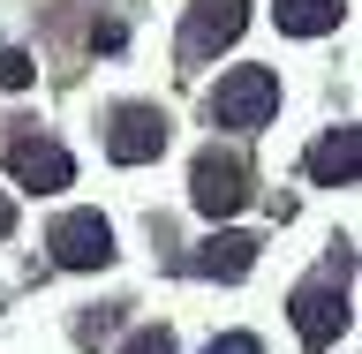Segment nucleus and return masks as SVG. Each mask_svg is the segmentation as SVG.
I'll return each mask as SVG.
<instances>
[{"label": "nucleus", "instance_id": "nucleus-1", "mask_svg": "<svg viewBox=\"0 0 362 354\" xmlns=\"http://www.w3.org/2000/svg\"><path fill=\"white\" fill-rule=\"evenodd\" d=\"M279 113V76L272 68H226L211 83V121L219 129H264Z\"/></svg>", "mask_w": 362, "mask_h": 354}, {"label": "nucleus", "instance_id": "nucleus-2", "mask_svg": "<svg viewBox=\"0 0 362 354\" xmlns=\"http://www.w3.org/2000/svg\"><path fill=\"white\" fill-rule=\"evenodd\" d=\"M0 158H8V174H16L23 189H38V196H53V189L76 181V158H68L53 136H23V121L0 129Z\"/></svg>", "mask_w": 362, "mask_h": 354}, {"label": "nucleus", "instance_id": "nucleus-3", "mask_svg": "<svg viewBox=\"0 0 362 354\" xmlns=\"http://www.w3.org/2000/svg\"><path fill=\"white\" fill-rule=\"evenodd\" d=\"M287 317H294V339L302 347H332L347 324H355V309H347V279H302L294 287V302H287Z\"/></svg>", "mask_w": 362, "mask_h": 354}, {"label": "nucleus", "instance_id": "nucleus-4", "mask_svg": "<svg viewBox=\"0 0 362 354\" xmlns=\"http://www.w3.org/2000/svg\"><path fill=\"white\" fill-rule=\"evenodd\" d=\"M45 249H53L61 271H106L113 264V226L98 211H61L53 234H45Z\"/></svg>", "mask_w": 362, "mask_h": 354}, {"label": "nucleus", "instance_id": "nucleus-5", "mask_svg": "<svg viewBox=\"0 0 362 354\" xmlns=\"http://www.w3.org/2000/svg\"><path fill=\"white\" fill-rule=\"evenodd\" d=\"M189 203H197L204 219H234L249 203V166L234 151H204L197 174H189Z\"/></svg>", "mask_w": 362, "mask_h": 354}, {"label": "nucleus", "instance_id": "nucleus-6", "mask_svg": "<svg viewBox=\"0 0 362 354\" xmlns=\"http://www.w3.org/2000/svg\"><path fill=\"white\" fill-rule=\"evenodd\" d=\"M242 23H249V0H189V23H181V61H189V68L211 61L219 45L242 38Z\"/></svg>", "mask_w": 362, "mask_h": 354}, {"label": "nucleus", "instance_id": "nucleus-7", "mask_svg": "<svg viewBox=\"0 0 362 354\" xmlns=\"http://www.w3.org/2000/svg\"><path fill=\"white\" fill-rule=\"evenodd\" d=\"M106 151L121 166H144V158L166 151V113L158 106H113L106 113Z\"/></svg>", "mask_w": 362, "mask_h": 354}, {"label": "nucleus", "instance_id": "nucleus-8", "mask_svg": "<svg viewBox=\"0 0 362 354\" xmlns=\"http://www.w3.org/2000/svg\"><path fill=\"white\" fill-rule=\"evenodd\" d=\"M355 166H362V129H355V121H339V129H325L310 143V181H317V189H347Z\"/></svg>", "mask_w": 362, "mask_h": 354}, {"label": "nucleus", "instance_id": "nucleus-9", "mask_svg": "<svg viewBox=\"0 0 362 354\" xmlns=\"http://www.w3.org/2000/svg\"><path fill=\"white\" fill-rule=\"evenodd\" d=\"M249 264H257V242H249V234H211V242L189 256V271H204V279H242Z\"/></svg>", "mask_w": 362, "mask_h": 354}, {"label": "nucleus", "instance_id": "nucleus-10", "mask_svg": "<svg viewBox=\"0 0 362 354\" xmlns=\"http://www.w3.org/2000/svg\"><path fill=\"white\" fill-rule=\"evenodd\" d=\"M272 16H279V30H294V38H317V30H339L347 0H272Z\"/></svg>", "mask_w": 362, "mask_h": 354}, {"label": "nucleus", "instance_id": "nucleus-11", "mask_svg": "<svg viewBox=\"0 0 362 354\" xmlns=\"http://www.w3.org/2000/svg\"><path fill=\"white\" fill-rule=\"evenodd\" d=\"M121 354H174V332H166V324H144V332L121 339Z\"/></svg>", "mask_w": 362, "mask_h": 354}, {"label": "nucleus", "instance_id": "nucleus-12", "mask_svg": "<svg viewBox=\"0 0 362 354\" xmlns=\"http://www.w3.org/2000/svg\"><path fill=\"white\" fill-rule=\"evenodd\" d=\"M30 76H38V61H30V53H16V45H8V53H0V90H23V83H30Z\"/></svg>", "mask_w": 362, "mask_h": 354}, {"label": "nucleus", "instance_id": "nucleus-13", "mask_svg": "<svg viewBox=\"0 0 362 354\" xmlns=\"http://www.w3.org/2000/svg\"><path fill=\"white\" fill-rule=\"evenodd\" d=\"M204 354H264V347H257V339H249V332H226V339H211V347H204Z\"/></svg>", "mask_w": 362, "mask_h": 354}, {"label": "nucleus", "instance_id": "nucleus-14", "mask_svg": "<svg viewBox=\"0 0 362 354\" xmlns=\"http://www.w3.org/2000/svg\"><path fill=\"white\" fill-rule=\"evenodd\" d=\"M8 234H16V203L0 196V242H8Z\"/></svg>", "mask_w": 362, "mask_h": 354}]
</instances>
